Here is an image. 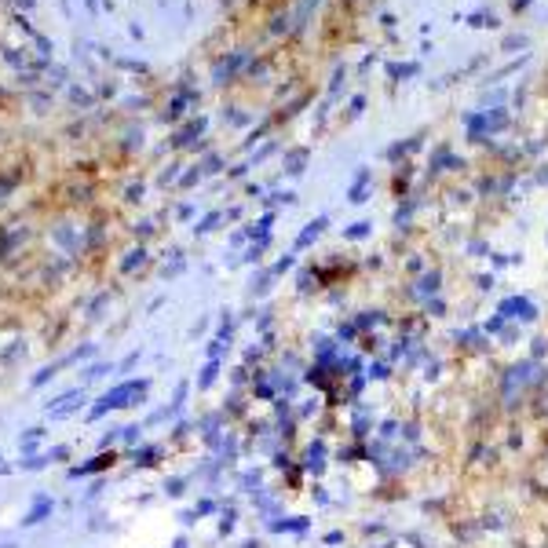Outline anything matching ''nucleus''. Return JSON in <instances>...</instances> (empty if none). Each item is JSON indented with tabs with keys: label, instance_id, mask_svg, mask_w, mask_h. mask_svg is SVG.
Masks as SVG:
<instances>
[{
	"label": "nucleus",
	"instance_id": "nucleus-1",
	"mask_svg": "<svg viewBox=\"0 0 548 548\" xmlns=\"http://www.w3.org/2000/svg\"><path fill=\"white\" fill-rule=\"evenodd\" d=\"M48 512H52V501H48V497H37L33 512H29V515H26L22 523H26V526H33V523H40V519H44V515H48Z\"/></svg>",
	"mask_w": 548,
	"mask_h": 548
}]
</instances>
